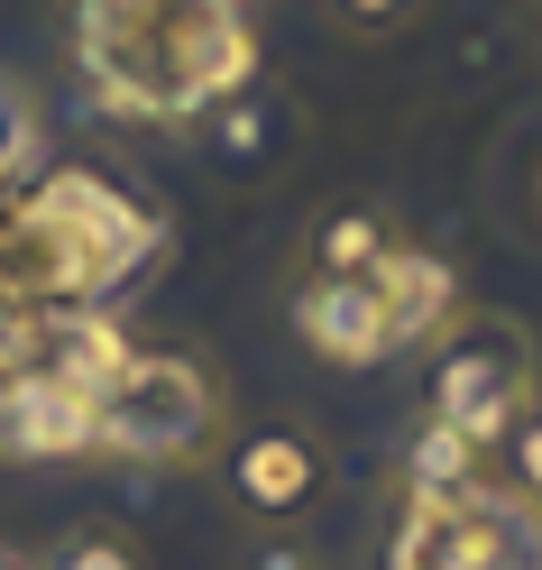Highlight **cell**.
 Segmentation results:
<instances>
[{
  "mask_svg": "<svg viewBox=\"0 0 542 570\" xmlns=\"http://www.w3.org/2000/svg\"><path fill=\"white\" fill-rule=\"evenodd\" d=\"M38 148H47V120H38V92H28L19 75H0V194H10L19 175L38 166Z\"/></svg>",
  "mask_w": 542,
  "mask_h": 570,
  "instance_id": "cell-12",
  "label": "cell"
},
{
  "mask_svg": "<svg viewBox=\"0 0 542 570\" xmlns=\"http://www.w3.org/2000/svg\"><path fill=\"white\" fill-rule=\"evenodd\" d=\"M75 65L120 120H203L258 83V28L239 0H75Z\"/></svg>",
  "mask_w": 542,
  "mask_h": 570,
  "instance_id": "cell-1",
  "label": "cell"
},
{
  "mask_svg": "<svg viewBox=\"0 0 542 570\" xmlns=\"http://www.w3.org/2000/svg\"><path fill=\"white\" fill-rule=\"evenodd\" d=\"M479 479H487V451L469 433H451V423H423V433L405 442V497H460Z\"/></svg>",
  "mask_w": 542,
  "mask_h": 570,
  "instance_id": "cell-10",
  "label": "cell"
},
{
  "mask_svg": "<svg viewBox=\"0 0 542 570\" xmlns=\"http://www.w3.org/2000/svg\"><path fill=\"white\" fill-rule=\"evenodd\" d=\"M258 570H304V561H295V552H267V561H258Z\"/></svg>",
  "mask_w": 542,
  "mask_h": 570,
  "instance_id": "cell-16",
  "label": "cell"
},
{
  "mask_svg": "<svg viewBox=\"0 0 542 570\" xmlns=\"http://www.w3.org/2000/svg\"><path fill=\"white\" fill-rule=\"evenodd\" d=\"M295 332H304L313 360H332V368H377V360H395V323H386V304H377L368 276H304Z\"/></svg>",
  "mask_w": 542,
  "mask_h": 570,
  "instance_id": "cell-7",
  "label": "cell"
},
{
  "mask_svg": "<svg viewBox=\"0 0 542 570\" xmlns=\"http://www.w3.org/2000/svg\"><path fill=\"white\" fill-rule=\"evenodd\" d=\"M10 230H19V267H28V295L38 304H101L120 276H138L157 258V212L120 194L111 175L92 166H56L28 203H10Z\"/></svg>",
  "mask_w": 542,
  "mask_h": 570,
  "instance_id": "cell-2",
  "label": "cell"
},
{
  "mask_svg": "<svg viewBox=\"0 0 542 570\" xmlns=\"http://www.w3.org/2000/svg\"><path fill=\"white\" fill-rule=\"evenodd\" d=\"M414 10H423V0H332V19L349 28V38H395Z\"/></svg>",
  "mask_w": 542,
  "mask_h": 570,
  "instance_id": "cell-14",
  "label": "cell"
},
{
  "mask_svg": "<svg viewBox=\"0 0 542 570\" xmlns=\"http://www.w3.org/2000/svg\"><path fill=\"white\" fill-rule=\"evenodd\" d=\"M533 212H542V175H533Z\"/></svg>",
  "mask_w": 542,
  "mask_h": 570,
  "instance_id": "cell-18",
  "label": "cell"
},
{
  "mask_svg": "<svg viewBox=\"0 0 542 570\" xmlns=\"http://www.w3.org/2000/svg\"><path fill=\"white\" fill-rule=\"evenodd\" d=\"M533 414V350L524 332H451L432 360V423H451L469 442H505Z\"/></svg>",
  "mask_w": 542,
  "mask_h": 570,
  "instance_id": "cell-5",
  "label": "cell"
},
{
  "mask_svg": "<svg viewBox=\"0 0 542 570\" xmlns=\"http://www.w3.org/2000/svg\"><path fill=\"white\" fill-rule=\"evenodd\" d=\"M386 570H542V507L496 479L460 497H405Z\"/></svg>",
  "mask_w": 542,
  "mask_h": 570,
  "instance_id": "cell-4",
  "label": "cell"
},
{
  "mask_svg": "<svg viewBox=\"0 0 542 570\" xmlns=\"http://www.w3.org/2000/svg\"><path fill=\"white\" fill-rule=\"evenodd\" d=\"M92 386H75L56 368V350H47V368H28L0 386V460H75L92 451Z\"/></svg>",
  "mask_w": 542,
  "mask_h": 570,
  "instance_id": "cell-6",
  "label": "cell"
},
{
  "mask_svg": "<svg viewBox=\"0 0 542 570\" xmlns=\"http://www.w3.org/2000/svg\"><path fill=\"white\" fill-rule=\"evenodd\" d=\"M211 433H221V386L185 350H129L92 405V451L111 460H157L166 470V460L211 451Z\"/></svg>",
  "mask_w": 542,
  "mask_h": 570,
  "instance_id": "cell-3",
  "label": "cell"
},
{
  "mask_svg": "<svg viewBox=\"0 0 542 570\" xmlns=\"http://www.w3.org/2000/svg\"><path fill=\"white\" fill-rule=\"evenodd\" d=\"M230 497L248 515H304L322 497V451L304 433H248L230 451Z\"/></svg>",
  "mask_w": 542,
  "mask_h": 570,
  "instance_id": "cell-9",
  "label": "cell"
},
{
  "mask_svg": "<svg viewBox=\"0 0 542 570\" xmlns=\"http://www.w3.org/2000/svg\"><path fill=\"white\" fill-rule=\"evenodd\" d=\"M368 285H377V304H386V323H395V350L451 341V323H460L451 258H432V248H414V239H386V258L368 267Z\"/></svg>",
  "mask_w": 542,
  "mask_h": 570,
  "instance_id": "cell-8",
  "label": "cell"
},
{
  "mask_svg": "<svg viewBox=\"0 0 542 570\" xmlns=\"http://www.w3.org/2000/svg\"><path fill=\"white\" fill-rule=\"evenodd\" d=\"M47 570H148V561H138L129 533H75V543H65Z\"/></svg>",
  "mask_w": 542,
  "mask_h": 570,
  "instance_id": "cell-13",
  "label": "cell"
},
{
  "mask_svg": "<svg viewBox=\"0 0 542 570\" xmlns=\"http://www.w3.org/2000/svg\"><path fill=\"white\" fill-rule=\"evenodd\" d=\"M505 442H515V488H524L533 507H542V414H524V423H515Z\"/></svg>",
  "mask_w": 542,
  "mask_h": 570,
  "instance_id": "cell-15",
  "label": "cell"
},
{
  "mask_svg": "<svg viewBox=\"0 0 542 570\" xmlns=\"http://www.w3.org/2000/svg\"><path fill=\"white\" fill-rule=\"evenodd\" d=\"M0 570H28V561H10V552H0Z\"/></svg>",
  "mask_w": 542,
  "mask_h": 570,
  "instance_id": "cell-17",
  "label": "cell"
},
{
  "mask_svg": "<svg viewBox=\"0 0 542 570\" xmlns=\"http://www.w3.org/2000/svg\"><path fill=\"white\" fill-rule=\"evenodd\" d=\"M386 239H395V230L377 222L368 203H341L332 222L313 230V276H368V267L386 258Z\"/></svg>",
  "mask_w": 542,
  "mask_h": 570,
  "instance_id": "cell-11",
  "label": "cell"
}]
</instances>
